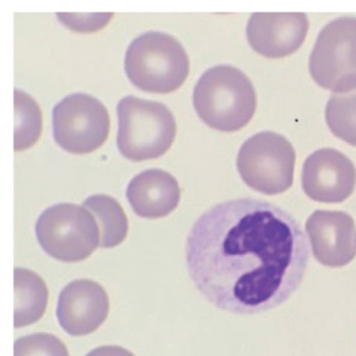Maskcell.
<instances>
[{
  "label": "cell",
  "mask_w": 356,
  "mask_h": 356,
  "mask_svg": "<svg viewBox=\"0 0 356 356\" xmlns=\"http://www.w3.org/2000/svg\"><path fill=\"white\" fill-rule=\"evenodd\" d=\"M86 356H135L128 350L118 346H103L93 349Z\"/></svg>",
  "instance_id": "obj_20"
},
{
  "label": "cell",
  "mask_w": 356,
  "mask_h": 356,
  "mask_svg": "<svg viewBox=\"0 0 356 356\" xmlns=\"http://www.w3.org/2000/svg\"><path fill=\"white\" fill-rule=\"evenodd\" d=\"M129 80L145 92H172L189 74V58L183 45L165 33L147 32L137 37L126 54Z\"/></svg>",
  "instance_id": "obj_3"
},
{
  "label": "cell",
  "mask_w": 356,
  "mask_h": 356,
  "mask_svg": "<svg viewBox=\"0 0 356 356\" xmlns=\"http://www.w3.org/2000/svg\"><path fill=\"white\" fill-rule=\"evenodd\" d=\"M118 147L127 159H156L172 147L176 122L163 104L129 95L118 104Z\"/></svg>",
  "instance_id": "obj_4"
},
{
  "label": "cell",
  "mask_w": 356,
  "mask_h": 356,
  "mask_svg": "<svg viewBox=\"0 0 356 356\" xmlns=\"http://www.w3.org/2000/svg\"><path fill=\"white\" fill-rule=\"evenodd\" d=\"M257 99L251 81L241 70L218 65L206 70L195 85L193 106L210 128L234 132L249 124Z\"/></svg>",
  "instance_id": "obj_2"
},
{
  "label": "cell",
  "mask_w": 356,
  "mask_h": 356,
  "mask_svg": "<svg viewBox=\"0 0 356 356\" xmlns=\"http://www.w3.org/2000/svg\"><path fill=\"white\" fill-rule=\"evenodd\" d=\"M301 225L268 202L233 200L200 216L186 243V264L204 297L225 312L278 307L303 281L309 261Z\"/></svg>",
  "instance_id": "obj_1"
},
{
  "label": "cell",
  "mask_w": 356,
  "mask_h": 356,
  "mask_svg": "<svg viewBox=\"0 0 356 356\" xmlns=\"http://www.w3.org/2000/svg\"><path fill=\"white\" fill-rule=\"evenodd\" d=\"M312 254L323 266L341 268L356 256L353 218L343 211H314L306 222Z\"/></svg>",
  "instance_id": "obj_10"
},
{
  "label": "cell",
  "mask_w": 356,
  "mask_h": 356,
  "mask_svg": "<svg viewBox=\"0 0 356 356\" xmlns=\"http://www.w3.org/2000/svg\"><path fill=\"white\" fill-rule=\"evenodd\" d=\"M83 207L92 213L99 225L101 234L99 247L114 248L126 239L129 230L128 218L114 197L95 195L85 200Z\"/></svg>",
  "instance_id": "obj_15"
},
{
  "label": "cell",
  "mask_w": 356,
  "mask_h": 356,
  "mask_svg": "<svg viewBox=\"0 0 356 356\" xmlns=\"http://www.w3.org/2000/svg\"><path fill=\"white\" fill-rule=\"evenodd\" d=\"M14 356H70V354L63 341L56 335L34 333L15 341Z\"/></svg>",
  "instance_id": "obj_18"
},
{
  "label": "cell",
  "mask_w": 356,
  "mask_h": 356,
  "mask_svg": "<svg viewBox=\"0 0 356 356\" xmlns=\"http://www.w3.org/2000/svg\"><path fill=\"white\" fill-rule=\"evenodd\" d=\"M355 184L353 162L337 149H318L304 163L302 187L314 201L341 203L351 195Z\"/></svg>",
  "instance_id": "obj_9"
},
{
  "label": "cell",
  "mask_w": 356,
  "mask_h": 356,
  "mask_svg": "<svg viewBox=\"0 0 356 356\" xmlns=\"http://www.w3.org/2000/svg\"><path fill=\"white\" fill-rule=\"evenodd\" d=\"M127 197L135 213L141 218H164L172 213L181 197L176 179L158 168L145 170L129 183Z\"/></svg>",
  "instance_id": "obj_13"
},
{
  "label": "cell",
  "mask_w": 356,
  "mask_h": 356,
  "mask_svg": "<svg viewBox=\"0 0 356 356\" xmlns=\"http://www.w3.org/2000/svg\"><path fill=\"white\" fill-rule=\"evenodd\" d=\"M14 286L15 328L29 326L38 322L44 314L49 302V289L43 279L32 270L15 268Z\"/></svg>",
  "instance_id": "obj_14"
},
{
  "label": "cell",
  "mask_w": 356,
  "mask_h": 356,
  "mask_svg": "<svg viewBox=\"0 0 356 356\" xmlns=\"http://www.w3.org/2000/svg\"><path fill=\"white\" fill-rule=\"evenodd\" d=\"M113 14H58V18L68 28L78 32H91L104 28Z\"/></svg>",
  "instance_id": "obj_19"
},
{
  "label": "cell",
  "mask_w": 356,
  "mask_h": 356,
  "mask_svg": "<svg viewBox=\"0 0 356 356\" xmlns=\"http://www.w3.org/2000/svg\"><path fill=\"white\" fill-rule=\"evenodd\" d=\"M296 153L285 137L262 132L248 139L239 149L237 170L254 191L273 195L293 184Z\"/></svg>",
  "instance_id": "obj_6"
},
{
  "label": "cell",
  "mask_w": 356,
  "mask_h": 356,
  "mask_svg": "<svg viewBox=\"0 0 356 356\" xmlns=\"http://www.w3.org/2000/svg\"><path fill=\"white\" fill-rule=\"evenodd\" d=\"M308 28L304 13H255L248 22V41L264 57H286L303 44Z\"/></svg>",
  "instance_id": "obj_12"
},
{
  "label": "cell",
  "mask_w": 356,
  "mask_h": 356,
  "mask_svg": "<svg viewBox=\"0 0 356 356\" xmlns=\"http://www.w3.org/2000/svg\"><path fill=\"white\" fill-rule=\"evenodd\" d=\"M109 314V298L101 284L79 279L68 283L59 296L57 318L60 326L72 337L97 330Z\"/></svg>",
  "instance_id": "obj_11"
},
{
  "label": "cell",
  "mask_w": 356,
  "mask_h": 356,
  "mask_svg": "<svg viewBox=\"0 0 356 356\" xmlns=\"http://www.w3.org/2000/svg\"><path fill=\"white\" fill-rule=\"evenodd\" d=\"M15 145L16 152L32 147L42 131V114L34 99L28 93L15 89Z\"/></svg>",
  "instance_id": "obj_16"
},
{
  "label": "cell",
  "mask_w": 356,
  "mask_h": 356,
  "mask_svg": "<svg viewBox=\"0 0 356 356\" xmlns=\"http://www.w3.org/2000/svg\"><path fill=\"white\" fill-rule=\"evenodd\" d=\"M54 138L72 154H88L107 140L110 118L105 106L86 93L68 95L53 111Z\"/></svg>",
  "instance_id": "obj_8"
},
{
  "label": "cell",
  "mask_w": 356,
  "mask_h": 356,
  "mask_svg": "<svg viewBox=\"0 0 356 356\" xmlns=\"http://www.w3.org/2000/svg\"><path fill=\"white\" fill-rule=\"evenodd\" d=\"M36 235L41 248L63 262L86 259L101 243L95 216L86 208L72 203L47 208L37 220Z\"/></svg>",
  "instance_id": "obj_5"
},
{
  "label": "cell",
  "mask_w": 356,
  "mask_h": 356,
  "mask_svg": "<svg viewBox=\"0 0 356 356\" xmlns=\"http://www.w3.org/2000/svg\"><path fill=\"white\" fill-rule=\"evenodd\" d=\"M326 122L335 136L356 147V91L335 95L329 99Z\"/></svg>",
  "instance_id": "obj_17"
},
{
  "label": "cell",
  "mask_w": 356,
  "mask_h": 356,
  "mask_svg": "<svg viewBox=\"0 0 356 356\" xmlns=\"http://www.w3.org/2000/svg\"><path fill=\"white\" fill-rule=\"evenodd\" d=\"M312 79L339 95L356 88V17H341L318 35L309 60Z\"/></svg>",
  "instance_id": "obj_7"
}]
</instances>
